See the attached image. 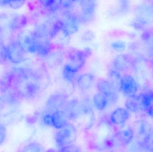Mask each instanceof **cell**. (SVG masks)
Segmentation results:
<instances>
[{
	"mask_svg": "<svg viewBox=\"0 0 153 152\" xmlns=\"http://www.w3.org/2000/svg\"><path fill=\"white\" fill-rule=\"evenodd\" d=\"M27 19L23 14L3 13L0 15V32L19 30L27 26Z\"/></svg>",
	"mask_w": 153,
	"mask_h": 152,
	"instance_id": "obj_1",
	"label": "cell"
},
{
	"mask_svg": "<svg viewBox=\"0 0 153 152\" xmlns=\"http://www.w3.org/2000/svg\"><path fill=\"white\" fill-rule=\"evenodd\" d=\"M77 134L76 127L73 124L68 123L56 134L55 140L57 147L61 148L74 144Z\"/></svg>",
	"mask_w": 153,
	"mask_h": 152,
	"instance_id": "obj_2",
	"label": "cell"
},
{
	"mask_svg": "<svg viewBox=\"0 0 153 152\" xmlns=\"http://www.w3.org/2000/svg\"><path fill=\"white\" fill-rule=\"evenodd\" d=\"M139 86L136 79L128 74L122 76L120 85L119 91L127 98L136 96L139 90Z\"/></svg>",
	"mask_w": 153,
	"mask_h": 152,
	"instance_id": "obj_3",
	"label": "cell"
},
{
	"mask_svg": "<svg viewBox=\"0 0 153 152\" xmlns=\"http://www.w3.org/2000/svg\"><path fill=\"white\" fill-rule=\"evenodd\" d=\"M91 54V50L89 48H85L84 51L72 50L68 53L69 63L79 71L84 67L87 58Z\"/></svg>",
	"mask_w": 153,
	"mask_h": 152,
	"instance_id": "obj_4",
	"label": "cell"
},
{
	"mask_svg": "<svg viewBox=\"0 0 153 152\" xmlns=\"http://www.w3.org/2000/svg\"><path fill=\"white\" fill-rule=\"evenodd\" d=\"M68 101V96L64 93H57L51 95L47 100L45 108L48 113L63 110Z\"/></svg>",
	"mask_w": 153,
	"mask_h": 152,
	"instance_id": "obj_5",
	"label": "cell"
},
{
	"mask_svg": "<svg viewBox=\"0 0 153 152\" xmlns=\"http://www.w3.org/2000/svg\"><path fill=\"white\" fill-rule=\"evenodd\" d=\"M17 41L22 46L25 52L37 54V46L40 40L36 38L33 32L31 33L21 32L18 35Z\"/></svg>",
	"mask_w": 153,
	"mask_h": 152,
	"instance_id": "obj_6",
	"label": "cell"
},
{
	"mask_svg": "<svg viewBox=\"0 0 153 152\" xmlns=\"http://www.w3.org/2000/svg\"><path fill=\"white\" fill-rule=\"evenodd\" d=\"M97 90L99 93L104 95L108 100V104H115L118 100L119 92L109 81L106 79H101L97 83Z\"/></svg>",
	"mask_w": 153,
	"mask_h": 152,
	"instance_id": "obj_7",
	"label": "cell"
},
{
	"mask_svg": "<svg viewBox=\"0 0 153 152\" xmlns=\"http://www.w3.org/2000/svg\"><path fill=\"white\" fill-rule=\"evenodd\" d=\"M22 81L15 85V88L22 98L31 99L35 98L39 91V87L35 82Z\"/></svg>",
	"mask_w": 153,
	"mask_h": 152,
	"instance_id": "obj_8",
	"label": "cell"
},
{
	"mask_svg": "<svg viewBox=\"0 0 153 152\" xmlns=\"http://www.w3.org/2000/svg\"><path fill=\"white\" fill-rule=\"evenodd\" d=\"M62 21L63 22L62 31L66 36L74 35L79 29L80 19L75 14L71 12H65Z\"/></svg>",
	"mask_w": 153,
	"mask_h": 152,
	"instance_id": "obj_9",
	"label": "cell"
},
{
	"mask_svg": "<svg viewBox=\"0 0 153 152\" xmlns=\"http://www.w3.org/2000/svg\"><path fill=\"white\" fill-rule=\"evenodd\" d=\"M81 11L79 18L80 22L88 23L91 22L94 18L96 9V3L94 1H80Z\"/></svg>",
	"mask_w": 153,
	"mask_h": 152,
	"instance_id": "obj_10",
	"label": "cell"
},
{
	"mask_svg": "<svg viewBox=\"0 0 153 152\" xmlns=\"http://www.w3.org/2000/svg\"><path fill=\"white\" fill-rule=\"evenodd\" d=\"M8 59L14 64H19L24 59L26 52L17 41H13L7 46Z\"/></svg>",
	"mask_w": 153,
	"mask_h": 152,
	"instance_id": "obj_11",
	"label": "cell"
},
{
	"mask_svg": "<svg viewBox=\"0 0 153 152\" xmlns=\"http://www.w3.org/2000/svg\"><path fill=\"white\" fill-rule=\"evenodd\" d=\"M136 18L144 24L146 27L153 25V5L143 4L135 10Z\"/></svg>",
	"mask_w": 153,
	"mask_h": 152,
	"instance_id": "obj_12",
	"label": "cell"
},
{
	"mask_svg": "<svg viewBox=\"0 0 153 152\" xmlns=\"http://www.w3.org/2000/svg\"><path fill=\"white\" fill-rule=\"evenodd\" d=\"M63 111L69 120H76L79 119L82 114L81 101L76 99L68 101Z\"/></svg>",
	"mask_w": 153,
	"mask_h": 152,
	"instance_id": "obj_13",
	"label": "cell"
},
{
	"mask_svg": "<svg viewBox=\"0 0 153 152\" xmlns=\"http://www.w3.org/2000/svg\"><path fill=\"white\" fill-rule=\"evenodd\" d=\"M134 60L129 54H122L116 56L112 62L113 68L120 72L126 71L134 67Z\"/></svg>",
	"mask_w": 153,
	"mask_h": 152,
	"instance_id": "obj_14",
	"label": "cell"
},
{
	"mask_svg": "<svg viewBox=\"0 0 153 152\" xmlns=\"http://www.w3.org/2000/svg\"><path fill=\"white\" fill-rule=\"evenodd\" d=\"M136 97L140 110L148 111L153 104V90L145 87Z\"/></svg>",
	"mask_w": 153,
	"mask_h": 152,
	"instance_id": "obj_15",
	"label": "cell"
},
{
	"mask_svg": "<svg viewBox=\"0 0 153 152\" xmlns=\"http://www.w3.org/2000/svg\"><path fill=\"white\" fill-rule=\"evenodd\" d=\"M21 98L22 97L16 89H13L11 87L2 92L1 95L2 102L10 106H14L18 105Z\"/></svg>",
	"mask_w": 153,
	"mask_h": 152,
	"instance_id": "obj_16",
	"label": "cell"
},
{
	"mask_svg": "<svg viewBox=\"0 0 153 152\" xmlns=\"http://www.w3.org/2000/svg\"><path fill=\"white\" fill-rule=\"evenodd\" d=\"M95 78L91 73H85L77 77L76 84L79 89L85 92L91 89L95 82Z\"/></svg>",
	"mask_w": 153,
	"mask_h": 152,
	"instance_id": "obj_17",
	"label": "cell"
},
{
	"mask_svg": "<svg viewBox=\"0 0 153 152\" xmlns=\"http://www.w3.org/2000/svg\"><path fill=\"white\" fill-rule=\"evenodd\" d=\"M134 135L137 137L144 138L152 132V126L147 121L144 120H139L135 121L132 127Z\"/></svg>",
	"mask_w": 153,
	"mask_h": 152,
	"instance_id": "obj_18",
	"label": "cell"
},
{
	"mask_svg": "<svg viewBox=\"0 0 153 152\" xmlns=\"http://www.w3.org/2000/svg\"><path fill=\"white\" fill-rule=\"evenodd\" d=\"M129 117V112L126 108H119L116 109L111 113L110 120L115 125H123L128 120Z\"/></svg>",
	"mask_w": 153,
	"mask_h": 152,
	"instance_id": "obj_19",
	"label": "cell"
},
{
	"mask_svg": "<svg viewBox=\"0 0 153 152\" xmlns=\"http://www.w3.org/2000/svg\"><path fill=\"white\" fill-rule=\"evenodd\" d=\"M134 133L131 128L118 132L116 135V141L119 145H127L131 143L134 138Z\"/></svg>",
	"mask_w": 153,
	"mask_h": 152,
	"instance_id": "obj_20",
	"label": "cell"
},
{
	"mask_svg": "<svg viewBox=\"0 0 153 152\" xmlns=\"http://www.w3.org/2000/svg\"><path fill=\"white\" fill-rule=\"evenodd\" d=\"M53 127L60 130L69 123V119L63 110L58 111L52 113Z\"/></svg>",
	"mask_w": 153,
	"mask_h": 152,
	"instance_id": "obj_21",
	"label": "cell"
},
{
	"mask_svg": "<svg viewBox=\"0 0 153 152\" xmlns=\"http://www.w3.org/2000/svg\"><path fill=\"white\" fill-rule=\"evenodd\" d=\"M50 27L45 23H40L35 28L33 35L38 40H46L49 38Z\"/></svg>",
	"mask_w": 153,
	"mask_h": 152,
	"instance_id": "obj_22",
	"label": "cell"
},
{
	"mask_svg": "<svg viewBox=\"0 0 153 152\" xmlns=\"http://www.w3.org/2000/svg\"><path fill=\"white\" fill-rule=\"evenodd\" d=\"M78 70L74 68L69 63L65 64L63 69L62 75L64 79L70 83H73L76 79Z\"/></svg>",
	"mask_w": 153,
	"mask_h": 152,
	"instance_id": "obj_23",
	"label": "cell"
},
{
	"mask_svg": "<svg viewBox=\"0 0 153 152\" xmlns=\"http://www.w3.org/2000/svg\"><path fill=\"white\" fill-rule=\"evenodd\" d=\"M122 77L120 72L113 68L110 69L108 72L109 81L118 91Z\"/></svg>",
	"mask_w": 153,
	"mask_h": 152,
	"instance_id": "obj_24",
	"label": "cell"
},
{
	"mask_svg": "<svg viewBox=\"0 0 153 152\" xmlns=\"http://www.w3.org/2000/svg\"><path fill=\"white\" fill-rule=\"evenodd\" d=\"M93 103L95 108L100 111L105 109L108 104L107 97L104 95L99 93L94 95Z\"/></svg>",
	"mask_w": 153,
	"mask_h": 152,
	"instance_id": "obj_25",
	"label": "cell"
},
{
	"mask_svg": "<svg viewBox=\"0 0 153 152\" xmlns=\"http://www.w3.org/2000/svg\"><path fill=\"white\" fill-rule=\"evenodd\" d=\"M144 43L148 49V54L153 57V32L150 31H144L141 35Z\"/></svg>",
	"mask_w": 153,
	"mask_h": 152,
	"instance_id": "obj_26",
	"label": "cell"
},
{
	"mask_svg": "<svg viewBox=\"0 0 153 152\" xmlns=\"http://www.w3.org/2000/svg\"><path fill=\"white\" fill-rule=\"evenodd\" d=\"M52 50V46L48 40H40L37 46V54L43 57H47Z\"/></svg>",
	"mask_w": 153,
	"mask_h": 152,
	"instance_id": "obj_27",
	"label": "cell"
},
{
	"mask_svg": "<svg viewBox=\"0 0 153 152\" xmlns=\"http://www.w3.org/2000/svg\"><path fill=\"white\" fill-rule=\"evenodd\" d=\"M47 63L51 67H56L60 65L63 62V56L59 52L50 53L47 57Z\"/></svg>",
	"mask_w": 153,
	"mask_h": 152,
	"instance_id": "obj_28",
	"label": "cell"
},
{
	"mask_svg": "<svg viewBox=\"0 0 153 152\" xmlns=\"http://www.w3.org/2000/svg\"><path fill=\"white\" fill-rule=\"evenodd\" d=\"M19 152H46L44 147L40 144L34 142L24 146Z\"/></svg>",
	"mask_w": 153,
	"mask_h": 152,
	"instance_id": "obj_29",
	"label": "cell"
},
{
	"mask_svg": "<svg viewBox=\"0 0 153 152\" xmlns=\"http://www.w3.org/2000/svg\"><path fill=\"white\" fill-rule=\"evenodd\" d=\"M125 107L128 111L136 112L140 110L136 95L131 98H127L125 102Z\"/></svg>",
	"mask_w": 153,
	"mask_h": 152,
	"instance_id": "obj_30",
	"label": "cell"
},
{
	"mask_svg": "<svg viewBox=\"0 0 153 152\" xmlns=\"http://www.w3.org/2000/svg\"><path fill=\"white\" fill-rule=\"evenodd\" d=\"M41 5L50 11H57L61 8L59 1H40Z\"/></svg>",
	"mask_w": 153,
	"mask_h": 152,
	"instance_id": "obj_31",
	"label": "cell"
},
{
	"mask_svg": "<svg viewBox=\"0 0 153 152\" xmlns=\"http://www.w3.org/2000/svg\"><path fill=\"white\" fill-rule=\"evenodd\" d=\"M142 146L149 152H153V131L150 132L141 142Z\"/></svg>",
	"mask_w": 153,
	"mask_h": 152,
	"instance_id": "obj_32",
	"label": "cell"
},
{
	"mask_svg": "<svg viewBox=\"0 0 153 152\" xmlns=\"http://www.w3.org/2000/svg\"><path fill=\"white\" fill-rule=\"evenodd\" d=\"M63 28V22L62 20L56 21L50 27L49 38L54 37L59 32L62 30Z\"/></svg>",
	"mask_w": 153,
	"mask_h": 152,
	"instance_id": "obj_33",
	"label": "cell"
},
{
	"mask_svg": "<svg viewBox=\"0 0 153 152\" xmlns=\"http://www.w3.org/2000/svg\"><path fill=\"white\" fill-rule=\"evenodd\" d=\"M7 46H5L2 39L0 38V64L6 63L8 61Z\"/></svg>",
	"mask_w": 153,
	"mask_h": 152,
	"instance_id": "obj_34",
	"label": "cell"
},
{
	"mask_svg": "<svg viewBox=\"0 0 153 152\" xmlns=\"http://www.w3.org/2000/svg\"><path fill=\"white\" fill-rule=\"evenodd\" d=\"M111 46L115 51L120 52L125 51L126 48V44L122 41H117L112 42L111 45Z\"/></svg>",
	"mask_w": 153,
	"mask_h": 152,
	"instance_id": "obj_35",
	"label": "cell"
},
{
	"mask_svg": "<svg viewBox=\"0 0 153 152\" xmlns=\"http://www.w3.org/2000/svg\"><path fill=\"white\" fill-rule=\"evenodd\" d=\"M94 37L95 35L93 32L91 30H87L82 34L81 38L83 42L88 43L90 42H91L94 39Z\"/></svg>",
	"mask_w": 153,
	"mask_h": 152,
	"instance_id": "obj_36",
	"label": "cell"
},
{
	"mask_svg": "<svg viewBox=\"0 0 153 152\" xmlns=\"http://www.w3.org/2000/svg\"><path fill=\"white\" fill-rule=\"evenodd\" d=\"M58 152H82L80 148L74 144L59 148Z\"/></svg>",
	"mask_w": 153,
	"mask_h": 152,
	"instance_id": "obj_37",
	"label": "cell"
},
{
	"mask_svg": "<svg viewBox=\"0 0 153 152\" xmlns=\"http://www.w3.org/2000/svg\"><path fill=\"white\" fill-rule=\"evenodd\" d=\"M7 137L6 127L2 123H0V145L4 143Z\"/></svg>",
	"mask_w": 153,
	"mask_h": 152,
	"instance_id": "obj_38",
	"label": "cell"
},
{
	"mask_svg": "<svg viewBox=\"0 0 153 152\" xmlns=\"http://www.w3.org/2000/svg\"><path fill=\"white\" fill-rule=\"evenodd\" d=\"M25 3L24 1H7V5L10 8L18 9L21 8Z\"/></svg>",
	"mask_w": 153,
	"mask_h": 152,
	"instance_id": "obj_39",
	"label": "cell"
},
{
	"mask_svg": "<svg viewBox=\"0 0 153 152\" xmlns=\"http://www.w3.org/2000/svg\"><path fill=\"white\" fill-rule=\"evenodd\" d=\"M75 1H60V5L62 8L66 10H69L74 7Z\"/></svg>",
	"mask_w": 153,
	"mask_h": 152,
	"instance_id": "obj_40",
	"label": "cell"
},
{
	"mask_svg": "<svg viewBox=\"0 0 153 152\" xmlns=\"http://www.w3.org/2000/svg\"><path fill=\"white\" fill-rule=\"evenodd\" d=\"M43 121L46 126L53 127V117L52 113H48L45 114L43 117Z\"/></svg>",
	"mask_w": 153,
	"mask_h": 152,
	"instance_id": "obj_41",
	"label": "cell"
},
{
	"mask_svg": "<svg viewBox=\"0 0 153 152\" xmlns=\"http://www.w3.org/2000/svg\"><path fill=\"white\" fill-rule=\"evenodd\" d=\"M120 10L122 12H126L129 8V4L127 1H121L120 5Z\"/></svg>",
	"mask_w": 153,
	"mask_h": 152,
	"instance_id": "obj_42",
	"label": "cell"
},
{
	"mask_svg": "<svg viewBox=\"0 0 153 152\" xmlns=\"http://www.w3.org/2000/svg\"><path fill=\"white\" fill-rule=\"evenodd\" d=\"M149 115L152 117V118L153 119V104L150 107V109L148 110L147 111Z\"/></svg>",
	"mask_w": 153,
	"mask_h": 152,
	"instance_id": "obj_43",
	"label": "cell"
},
{
	"mask_svg": "<svg viewBox=\"0 0 153 152\" xmlns=\"http://www.w3.org/2000/svg\"><path fill=\"white\" fill-rule=\"evenodd\" d=\"M152 69H153V57L152 58Z\"/></svg>",
	"mask_w": 153,
	"mask_h": 152,
	"instance_id": "obj_44",
	"label": "cell"
}]
</instances>
